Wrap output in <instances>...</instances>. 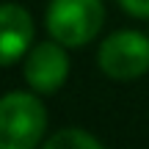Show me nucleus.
I'll return each instance as SVG.
<instances>
[{"label":"nucleus","mask_w":149,"mask_h":149,"mask_svg":"<svg viewBox=\"0 0 149 149\" xmlns=\"http://www.w3.org/2000/svg\"><path fill=\"white\" fill-rule=\"evenodd\" d=\"M47 111L36 91H8L0 97V149H33L44 141Z\"/></svg>","instance_id":"1"},{"label":"nucleus","mask_w":149,"mask_h":149,"mask_svg":"<svg viewBox=\"0 0 149 149\" xmlns=\"http://www.w3.org/2000/svg\"><path fill=\"white\" fill-rule=\"evenodd\" d=\"M102 22H105L102 0H50L44 17L50 39L61 42L64 47L88 44L102 31Z\"/></svg>","instance_id":"2"},{"label":"nucleus","mask_w":149,"mask_h":149,"mask_svg":"<svg viewBox=\"0 0 149 149\" xmlns=\"http://www.w3.org/2000/svg\"><path fill=\"white\" fill-rule=\"evenodd\" d=\"M97 64L111 80L127 83L149 72V36L141 31H116L100 44Z\"/></svg>","instance_id":"3"},{"label":"nucleus","mask_w":149,"mask_h":149,"mask_svg":"<svg viewBox=\"0 0 149 149\" xmlns=\"http://www.w3.org/2000/svg\"><path fill=\"white\" fill-rule=\"evenodd\" d=\"M61 42L47 39V42L31 44V50L22 58V74L31 91L36 94H55L69 77V55Z\"/></svg>","instance_id":"4"},{"label":"nucleus","mask_w":149,"mask_h":149,"mask_svg":"<svg viewBox=\"0 0 149 149\" xmlns=\"http://www.w3.org/2000/svg\"><path fill=\"white\" fill-rule=\"evenodd\" d=\"M33 17L19 3L0 6V66H14L33 44Z\"/></svg>","instance_id":"5"},{"label":"nucleus","mask_w":149,"mask_h":149,"mask_svg":"<svg viewBox=\"0 0 149 149\" xmlns=\"http://www.w3.org/2000/svg\"><path fill=\"white\" fill-rule=\"evenodd\" d=\"M47 149H102V141L83 127H64L42 141Z\"/></svg>","instance_id":"6"},{"label":"nucleus","mask_w":149,"mask_h":149,"mask_svg":"<svg viewBox=\"0 0 149 149\" xmlns=\"http://www.w3.org/2000/svg\"><path fill=\"white\" fill-rule=\"evenodd\" d=\"M119 6L135 19H149V0H119Z\"/></svg>","instance_id":"7"}]
</instances>
